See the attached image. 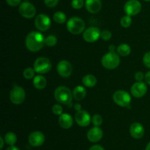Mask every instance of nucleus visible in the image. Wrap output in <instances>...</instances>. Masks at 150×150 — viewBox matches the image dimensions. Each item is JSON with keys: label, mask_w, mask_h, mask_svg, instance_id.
Masks as SVG:
<instances>
[{"label": "nucleus", "mask_w": 150, "mask_h": 150, "mask_svg": "<svg viewBox=\"0 0 150 150\" xmlns=\"http://www.w3.org/2000/svg\"><path fill=\"white\" fill-rule=\"evenodd\" d=\"M33 68L38 74H44L51 71L52 64L51 60L47 57H40L35 60Z\"/></svg>", "instance_id": "nucleus-5"}, {"label": "nucleus", "mask_w": 150, "mask_h": 150, "mask_svg": "<svg viewBox=\"0 0 150 150\" xmlns=\"http://www.w3.org/2000/svg\"><path fill=\"white\" fill-rule=\"evenodd\" d=\"M54 98L59 104H65L69 107L73 106V92L67 86L61 85L57 87L54 91Z\"/></svg>", "instance_id": "nucleus-2"}, {"label": "nucleus", "mask_w": 150, "mask_h": 150, "mask_svg": "<svg viewBox=\"0 0 150 150\" xmlns=\"http://www.w3.org/2000/svg\"><path fill=\"white\" fill-rule=\"evenodd\" d=\"M0 142H1V146H0V149H2L3 147H4V139L2 138V137H0Z\"/></svg>", "instance_id": "nucleus-42"}, {"label": "nucleus", "mask_w": 150, "mask_h": 150, "mask_svg": "<svg viewBox=\"0 0 150 150\" xmlns=\"http://www.w3.org/2000/svg\"><path fill=\"white\" fill-rule=\"evenodd\" d=\"M51 21L49 16L44 13L38 15L35 19V26L40 32H45L50 28Z\"/></svg>", "instance_id": "nucleus-8"}, {"label": "nucleus", "mask_w": 150, "mask_h": 150, "mask_svg": "<svg viewBox=\"0 0 150 150\" xmlns=\"http://www.w3.org/2000/svg\"><path fill=\"white\" fill-rule=\"evenodd\" d=\"M4 141L9 146H14L17 142V135L13 132H8L4 135Z\"/></svg>", "instance_id": "nucleus-24"}, {"label": "nucleus", "mask_w": 150, "mask_h": 150, "mask_svg": "<svg viewBox=\"0 0 150 150\" xmlns=\"http://www.w3.org/2000/svg\"><path fill=\"white\" fill-rule=\"evenodd\" d=\"M74 108H75V110H76V112L79 111V110H82L81 105L79 103H76V104H74Z\"/></svg>", "instance_id": "nucleus-39"}, {"label": "nucleus", "mask_w": 150, "mask_h": 150, "mask_svg": "<svg viewBox=\"0 0 150 150\" xmlns=\"http://www.w3.org/2000/svg\"><path fill=\"white\" fill-rule=\"evenodd\" d=\"M52 113L56 116H61L63 113V107L61 104H55L52 107Z\"/></svg>", "instance_id": "nucleus-31"}, {"label": "nucleus", "mask_w": 150, "mask_h": 150, "mask_svg": "<svg viewBox=\"0 0 150 150\" xmlns=\"http://www.w3.org/2000/svg\"><path fill=\"white\" fill-rule=\"evenodd\" d=\"M34 87L38 90H42L46 87L47 85V79L45 76L42 74L37 75L34 77L32 81Z\"/></svg>", "instance_id": "nucleus-20"}, {"label": "nucleus", "mask_w": 150, "mask_h": 150, "mask_svg": "<svg viewBox=\"0 0 150 150\" xmlns=\"http://www.w3.org/2000/svg\"><path fill=\"white\" fill-rule=\"evenodd\" d=\"M57 71L62 77H69L73 72V66L71 63L67 60H61L59 62L57 66Z\"/></svg>", "instance_id": "nucleus-12"}, {"label": "nucleus", "mask_w": 150, "mask_h": 150, "mask_svg": "<svg viewBox=\"0 0 150 150\" xmlns=\"http://www.w3.org/2000/svg\"><path fill=\"white\" fill-rule=\"evenodd\" d=\"M113 100L120 107H125L130 105L131 102V96L128 92L123 90H118L115 91L113 95Z\"/></svg>", "instance_id": "nucleus-6"}, {"label": "nucleus", "mask_w": 150, "mask_h": 150, "mask_svg": "<svg viewBox=\"0 0 150 150\" xmlns=\"http://www.w3.org/2000/svg\"><path fill=\"white\" fill-rule=\"evenodd\" d=\"M35 69H34V68H31V67L26 68L23 72V77L26 79H34V77L35 76Z\"/></svg>", "instance_id": "nucleus-27"}, {"label": "nucleus", "mask_w": 150, "mask_h": 150, "mask_svg": "<svg viewBox=\"0 0 150 150\" xmlns=\"http://www.w3.org/2000/svg\"><path fill=\"white\" fill-rule=\"evenodd\" d=\"M132 18L131 16H128V15H126V16H122L120 19V24L122 27L124 28H128L129 26L131 25L132 24Z\"/></svg>", "instance_id": "nucleus-28"}, {"label": "nucleus", "mask_w": 150, "mask_h": 150, "mask_svg": "<svg viewBox=\"0 0 150 150\" xmlns=\"http://www.w3.org/2000/svg\"><path fill=\"white\" fill-rule=\"evenodd\" d=\"M117 54L122 57H127L131 52V48L127 44H121L117 48Z\"/></svg>", "instance_id": "nucleus-23"}, {"label": "nucleus", "mask_w": 150, "mask_h": 150, "mask_svg": "<svg viewBox=\"0 0 150 150\" xmlns=\"http://www.w3.org/2000/svg\"><path fill=\"white\" fill-rule=\"evenodd\" d=\"M144 80L146 84H148V85H150V71H149L148 72H146V74H145Z\"/></svg>", "instance_id": "nucleus-38"}, {"label": "nucleus", "mask_w": 150, "mask_h": 150, "mask_svg": "<svg viewBox=\"0 0 150 150\" xmlns=\"http://www.w3.org/2000/svg\"><path fill=\"white\" fill-rule=\"evenodd\" d=\"M101 32L99 28L96 26L88 27L83 32V38L86 42L94 43L96 42L100 38Z\"/></svg>", "instance_id": "nucleus-11"}, {"label": "nucleus", "mask_w": 150, "mask_h": 150, "mask_svg": "<svg viewBox=\"0 0 150 150\" xmlns=\"http://www.w3.org/2000/svg\"><path fill=\"white\" fill-rule=\"evenodd\" d=\"M85 4V1L83 0H72L71 6L73 9L80 10Z\"/></svg>", "instance_id": "nucleus-30"}, {"label": "nucleus", "mask_w": 150, "mask_h": 150, "mask_svg": "<svg viewBox=\"0 0 150 150\" xmlns=\"http://www.w3.org/2000/svg\"><path fill=\"white\" fill-rule=\"evenodd\" d=\"M85 7L89 13L95 14L102 8V1L101 0H86Z\"/></svg>", "instance_id": "nucleus-18"}, {"label": "nucleus", "mask_w": 150, "mask_h": 150, "mask_svg": "<svg viewBox=\"0 0 150 150\" xmlns=\"http://www.w3.org/2000/svg\"><path fill=\"white\" fill-rule=\"evenodd\" d=\"M75 121L79 126L86 127L88 125H89L90 122L92 121V118L87 111L84 110H81L76 113Z\"/></svg>", "instance_id": "nucleus-13"}, {"label": "nucleus", "mask_w": 150, "mask_h": 150, "mask_svg": "<svg viewBox=\"0 0 150 150\" xmlns=\"http://www.w3.org/2000/svg\"><path fill=\"white\" fill-rule=\"evenodd\" d=\"M45 135L40 131H34L29 134L28 137L29 144L32 146L39 147L45 142Z\"/></svg>", "instance_id": "nucleus-14"}, {"label": "nucleus", "mask_w": 150, "mask_h": 150, "mask_svg": "<svg viewBox=\"0 0 150 150\" xmlns=\"http://www.w3.org/2000/svg\"><path fill=\"white\" fill-rule=\"evenodd\" d=\"M143 63L146 67L150 69V51L145 53L143 57Z\"/></svg>", "instance_id": "nucleus-33"}, {"label": "nucleus", "mask_w": 150, "mask_h": 150, "mask_svg": "<svg viewBox=\"0 0 150 150\" xmlns=\"http://www.w3.org/2000/svg\"><path fill=\"white\" fill-rule=\"evenodd\" d=\"M82 83L86 88H93L97 84V78L92 74H86L82 78Z\"/></svg>", "instance_id": "nucleus-22"}, {"label": "nucleus", "mask_w": 150, "mask_h": 150, "mask_svg": "<svg viewBox=\"0 0 150 150\" xmlns=\"http://www.w3.org/2000/svg\"><path fill=\"white\" fill-rule=\"evenodd\" d=\"M101 64L108 70H114L120 64V57L117 52L108 51L104 54L101 59Z\"/></svg>", "instance_id": "nucleus-4"}, {"label": "nucleus", "mask_w": 150, "mask_h": 150, "mask_svg": "<svg viewBox=\"0 0 150 150\" xmlns=\"http://www.w3.org/2000/svg\"><path fill=\"white\" fill-rule=\"evenodd\" d=\"M92 122L95 126H100L103 124V118L100 114H95L92 117Z\"/></svg>", "instance_id": "nucleus-29"}, {"label": "nucleus", "mask_w": 150, "mask_h": 150, "mask_svg": "<svg viewBox=\"0 0 150 150\" xmlns=\"http://www.w3.org/2000/svg\"><path fill=\"white\" fill-rule=\"evenodd\" d=\"M25 45L29 51L32 52H37L45 45V38L41 32L32 31L26 36Z\"/></svg>", "instance_id": "nucleus-1"}, {"label": "nucleus", "mask_w": 150, "mask_h": 150, "mask_svg": "<svg viewBox=\"0 0 150 150\" xmlns=\"http://www.w3.org/2000/svg\"><path fill=\"white\" fill-rule=\"evenodd\" d=\"M130 135L135 139H140L144 135V128L142 124L134 122L130 127Z\"/></svg>", "instance_id": "nucleus-17"}, {"label": "nucleus", "mask_w": 150, "mask_h": 150, "mask_svg": "<svg viewBox=\"0 0 150 150\" xmlns=\"http://www.w3.org/2000/svg\"><path fill=\"white\" fill-rule=\"evenodd\" d=\"M116 49H117V48H116V46L114 44H111V45L108 46V50H109V51H111V52H114Z\"/></svg>", "instance_id": "nucleus-40"}, {"label": "nucleus", "mask_w": 150, "mask_h": 150, "mask_svg": "<svg viewBox=\"0 0 150 150\" xmlns=\"http://www.w3.org/2000/svg\"><path fill=\"white\" fill-rule=\"evenodd\" d=\"M147 92V86L144 82H136L130 88V93L136 98H142Z\"/></svg>", "instance_id": "nucleus-15"}, {"label": "nucleus", "mask_w": 150, "mask_h": 150, "mask_svg": "<svg viewBox=\"0 0 150 150\" xmlns=\"http://www.w3.org/2000/svg\"><path fill=\"white\" fill-rule=\"evenodd\" d=\"M86 24L84 21L77 16H73L68 19L67 22V29L73 35H80L84 32Z\"/></svg>", "instance_id": "nucleus-3"}, {"label": "nucleus", "mask_w": 150, "mask_h": 150, "mask_svg": "<svg viewBox=\"0 0 150 150\" xmlns=\"http://www.w3.org/2000/svg\"><path fill=\"white\" fill-rule=\"evenodd\" d=\"M89 150H105V149H104L102 146L96 144V145L92 146L89 148Z\"/></svg>", "instance_id": "nucleus-37"}, {"label": "nucleus", "mask_w": 150, "mask_h": 150, "mask_svg": "<svg viewBox=\"0 0 150 150\" xmlns=\"http://www.w3.org/2000/svg\"><path fill=\"white\" fill-rule=\"evenodd\" d=\"M73 99H75L76 101H81L86 96V88L81 85H78L73 89Z\"/></svg>", "instance_id": "nucleus-21"}, {"label": "nucleus", "mask_w": 150, "mask_h": 150, "mask_svg": "<svg viewBox=\"0 0 150 150\" xmlns=\"http://www.w3.org/2000/svg\"><path fill=\"white\" fill-rule=\"evenodd\" d=\"M44 4L48 7H54L58 4L59 0H43Z\"/></svg>", "instance_id": "nucleus-34"}, {"label": "nucleus", "mask_w": 150, "mask_h": 150, "mask_svg": "<svg viewBox=\"0 0 150 150\" xmlns=\"http://www.w3.org/2000/svg\"><path fill=\"white\" fill-rule=\"evenodd\" d=\"M18 12L22 17L29 19L35 16L36 8L29 1H23L19 5Z\"/></svg>", "instance_id": "nucleus-9"}, {"label": "nucleus", "mask_w": 150, "mask_h": 150, "mask_svg": "<svg viewBox=\"0 0 150 150\" xmlns=\"http://www.w3.org/2000/svg\"><path fill=\"white\" fill-rule=\"evenodd\" d=\"M10 100L13 104L18 105L21 104L26 99V92L25 90L21 86H15L11 91H10Z\"/></svg>", "instance_id": "nucleus-7"}, {"label": "nucleus", "mask_w": 150, "mask_h": 150, "mask_svg": "<svg viewBox=\"0 0 150 150\" xmlns=\"http://www.w3.org/2000/svg\"><path fill=\"white\" fill-rule=\"evenodd\" d=\"M7 4L11 7H17L21 4V0H5Z\"/></svg>", "instance_id": "nucleus-35"}, {"label": "nucleus", "mask_w": 150, "mask_h": 150, "mask_svg": "<svg viewBox=\"0 0 150 150\" xmlns=\"http://www.w3.org/2000/svg\"><path fill=\"white\" fill-rule=\"evenodd\" d=\"M144 1H150V0H144Z\"/></svg>", "instance_id": "nucleus-44"}, {"label": "nucleus", "mask_w": 150, "mask_h": 150, "mask_svg": "<svg viewBox=\"0 0 150 150\" xmlns=\"http://www.w3.org/2000/svg\"><path fill=\"white\" fill-rule=\"evenodd\" d=\"M6 150H20V149H19V148H18L17 146H10L7 147V148L6 149Z\"/></svg>", "instance_id": "nucleus-41"}, {"label": "nucleus", "mask_w": 150, "mask_h": 150, "mask_svg": "<svg viewBox=\"0 0 150 150\" xmlns=\"http://www.w3.org/2000/svg\"><path fill=\"white\" fill-rule=\"evenodd\" d=\"M134 77L137 82H142V81H143V79H144L145 75L144 74L143 72L138 71L135 74Z\"/></svg>", "instance_id": "nucleus-36"}, {"label": "nucleus", "mask_w": 150, "mask_h": 150, "mask_svg": "<svg viewBox=\"0 0 150 150\" xmlns=\"http://www.w3.org/2000/svg\"><path fill=\"white\" fill-rule=\"evenodd\" d=\"M53 19H54L56 23L62 24H64L66 22L67 17H66V15L62 11H57L54 13V16H53Z\"/></svg>", "instance_id": "nucleus-25"}, {"label": "nucleus", "mask_w": 150, "mask_h": 150, "mask_svg": "<svg viewBox=\"0 0 150 150\" xmlns=\"http://www.w3.org/2000/svg\"><path fill=\"white\" fill-rule=\"evenodd\" d=\"M112 37V33L111 31L108 30V29H105V30L102 31L100 34V38H102L103 41H109Z\"/></svg>", "instance_id": "nucleus-32"}, {"label": "nucleus", "mask_w": 150, "mask_h": 150, "mask_svg": "<svg viewBox=\"0 0 150 150\" xmlns=\"http://www.w3.org/2000/svg\"><path fill=\"white\" fill-rule=\"evenodd\" d=\"M25 1H29V0H25Z\"/></svg>", "instance_id": "nucleus-45"}, {"label": "nucleus", "mask_w": 150, "mask_h": 150, "mask_svg": "<svg viewBox=\"0 0 150 150\" xmlns=\"http://www.w3.org/2000/svg\"><path fill=\"white\" fill-rule=\"evenodd\" d=\"M58 122L62 128L68 129L73 126V119L72 116L68 113H62L61 116H59Z\"/></svg>", "instance_id": "nucleus-19"}, {"label": "nucleus", "mask_w": 150, "mask_h": 150, "mask_svg": "<svg viewBox=\"0 0 150 150\" xmlns=\"http://www.w3.org/2000/svg\"><path fill=\"white\" fill-rule=\"evenodd\" d=\"M145 150H150V141H149V143H148L147 145H146V149H145Z\"/></svg>", "instance_id": "nucleus-43"}, {"label": "nucleus", "mask_w": 150, "mask_h": 150, "mask_svg": "<svg viewBox=\"0 0 150 150\" xmlns=\"http://www.w3.org/2000/svg\"><path fill=\"white\" fill-rule=\"evenodd\" d=\"M142 10V4L139 0H129L125 4L124 11L130 16H136Z\"/></svg>", "instance_id": "nucleus-10"}, {"label": "nucleus", "mask_w": 150, "mask_h": 150, "mask_svg": "<svg viewBox=\"0 0 150 150\" xmlns=\"http://www.w3.org/2000/svg\"><path fill=\"white\" fill-rule=\"evenodd\" d=\"M103 136V131L100 126H95L92 127L88 130L86 133L87 139L92 143L99 142L102 139Z\"/></svg>", "instance_id": "nucleus-16"}, {"label": "nucleus", "mask_w": 150, "mask_h": 150, "mask_svg": "<svg viewBox=\"0 0 150 150\" xmlns=\"http://www.w3.org/2000/svg\"><path fill=\"white\" fill-rule=\"evenodd\" d=\"M57 38L55 35H48L45 38V44L48 47H54L57 45Z\"/></svg>", "instance_id": "nucleus-26"}]
</instances>
